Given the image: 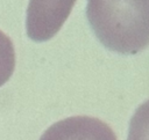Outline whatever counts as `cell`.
I'll list each match as a JSON object with an SVG mask.
<instances>
[{
	"mask_svg": "<svg viewBox=\"0 0 149 140\" xmlns=\"http://www.w3.org/2000/svg\"><path fill=\"white\" fill-rule=\"evenodd\" d=\"M86 17L111 51L135 54L149 45V0H87Z\"/></svg>",
	"mask_w": 149,
	"mask_h": 140,
	"instance_id": "cell-1",
	"label": "cell"
},
{
	"mask_svg": "<svg viewBox=\"0 0 149 140\" xmlns=\"http://www.w3.org/2000/svg\"><path fill=\"white\" fill-rule=\"evenodd\" d=\"M76 0H29L27 35L35 42L52 38L69 17Z\"/></svg>",
	"mask_w": 149,
	"mask_h": 140,
	"instance_id": "cell-2",
	"label": "cell"
},
{
	"mask_svg": "<svg viewBox=\"0 0 149 140\" xmlns=\"http://www.w3.org/2000/svg\"><path fill=\"white\" fill-rule=\"evenodd\" d=\"M40 140H118L102 120L90 116H74L52 124Z\"/></svg>",
	"mask_w": 149,
	"mask_h": 140,
	"instance_id": "cell-3",
	"label": "cell"
},
{
	"mask_svg": "<svg viewBox=\"0 0 149 140\" xmlns=\"http://www.w3.org/2000/svg\"><path fill=\"white\" fill-rule=\"evenodd\" d=\"M127 140H149V100L141 104L133 115Z\"/></svg>",
	"mask_w": 149,
	"mask_h": 140,
	"instance_id": "cell-4",
	"label": "cell"
},
{
	"mask_svg": "<svg viewBox=\"0 0 149 140\" xmlns=\"http://www.w3.org/2000/svg\"><path fill=\"white\" fill-rule=\"evenodd\" d=\"M15 68V51L10 38L0 30V87L12 76Z\"/></svg>",
	"mask_w": 149,
	"mask_h": 140,
	"instance_id": "cell-5",
	"label": "cell"
}]
</instances>
